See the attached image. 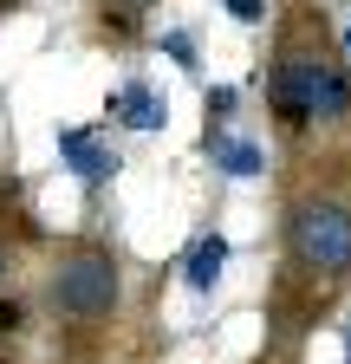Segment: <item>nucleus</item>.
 <instances>
[{
  "mask_svg": "<svg viewBox=\"0 0 351 364\" xmlns=\"http://www.w3.org/2000/svg\"><path fill=\"white\" fill-rule=\"evenodd\" d=\"M267 111L286 136L313 130H351V72L338 46L325 39V20L293 14L280 26V53L267 59Z\"/></svg>",
  "mask_w": 351,
  "mask_h": 364,
  "instance_id": "1",
  "label": "nucleus"
},
{
  "mask_svg": "<svg viewBox=\"0 0 351 364\" xmlns=\"http://www.w3.org/2000/svg\"><path fill=\"white\" fill-rule=\"evenodd\" d=\"M280 260H286V280H306L313 293H338L351 280V189H338V182L293 189L280 215Z\"/></svg>",
  "mask_w": 351,
  "mask_h": 364,
  "instance_id": "2",
  "label": "nucleus"
},
{
  "mask_svg": "<svg viewBox=\"0 0 351 364\" xmlns=\"http://www.w3.org/2000/svg\"><path fill=\"white\" fill-rule=\"evenodd\" d=\"M46 306L65 326H104L124 306V260L104 241H78L72 254H59V267L46 273Z\"/></svg>",
  "mask_w": 351,
  "mask_h": 364,
  "instance_id": "3",
  "label": "nucleus"
},
{
  "mask_svg": "<svg viewBox=\"0 0 351 364\" xmlns=\"http://www.w3.org/2000/svg\"><path fill=\"white\" fill-rule=\"evenodd\" d=\"M59 163L85 182V189H104V182H117V169H124V156L111 150V136L98 130V124H59Z\"/></svg>",
  "mask_w": 351,
  "mask_h": 364,
  "instance_id": "4",
  "label": "nucleus"
},
{
  "mask_svg": "<svg viewBox=\"0 0 351 364\" xmlns=\"http://www.w3.org/2000/svg\"><path fill=\"white\" fill-rule=\"evenodd\" d=\"M111 124L137 130V136H156V130L169 124V105L156 98V91H150L144 78H124V85L111 91Z\"/></svg>",
  "mask_w": 351,
  "mask_h": 364,
  "instance_id": "5",
  "label": "nucleus"
},
{
  "mask_svg": "<svg viewBox=\"0 0 351 364\" xmlns=\"http://www.w3.org/2000/svg\"><path fill=\"white\" fill-rule=\"evenodd\" d=\"M208 163H215V176H234V182L267 176V150H260L254 136H234V130H215L208 136Z\"/></svg>",
  "mask_w": 351,
  "mask_h": 364,
  "instance_id": "6",
  "label": "nucleus"
},
{
  "mask_svg": "<svg viewBox=\"0 0 351 364\" xmlns=\"http://www.w3.org/2000/svg\"><path fill=\"white\" fill-rule=\"evenodd\" d=\"M228 254H234V247H228V235H215V228H208V235H195V241H189V254H183L189 267H183V273H189V287H195L202 299L215 293V280H222Z\"/></svg>",
  "mask_w": 351,
  "mask_h": 364,
  "instance_id": "7",
  "label": "nucleus"
},
{
  "mask_svg": "<svg viewBox=\"0 0 351 364\" xmlns=\"http://www.w3.org/2000/svg\"><path fill=\"white\" fill-rule=\"evenodd\" d=\"M137 20H144V0H104L98 7V33H111V39H130Z\"/></svg>",
  "mask_w": 351,
  "mask_h": 364,
  "instance_id": "8",
  "label": "nucleus"
},
{
  "mask_svg": "<svg viewBox=\"0 0 351 364\" xmlns=\"http://www.w3.org/2000/svg\"><path fill=\"white\" fill-rule=\"evenodd\" d=\"M202 105H208V136H215V130H228V117H234V105H241V91H234V85H208Z\"/></svg>",
  "mask_w": 351,
  "mask_h": 364,
  "instance_id": "9",
  "label": "nucleus"
},
{
  "mask_svg": "<svg viewBox=\"0 0 351 364\" xmlns=\"http://www.w3.org/2000/svg\"><path fill=\"white\" fill-rule=\"evenodd\" d=\"M156 46H163V53L183 65V72H202V53H195V39H189L183 26H163V39H156Z\"/></svg>",
  "mask_w": 351,
  "mask_h": 364,
  "instance_id": "10",
  "label": "nucleus"
},
{
  "mask_svg": "<svg viewBox=\"0 0 351 364\" xmlns=\"http://www.w3.org/2000/svg\"><path fill=\"white\" fill-rule=\"evenodd\" d=\"M222 7H228L241 26H267V0H222Z\"/></svg>",
  "mask_w": 351,
  "mask_h": 364,
  "instance_id": "11",
  "label": "nucleus"
},
{
  "mask_svg": "<svg viewBox=\"0 0 351 364\" xmlns=\"http://www.w3.org/2000/svg\"><path fill=\"white\" fill-rule=\"evenodd\" d=\"M20 318H26L20 299H0V332H20Z\"/></svg>",
  "mask_w": 351,
  "mask_h": 364,
  "instance_id": "12",
  "label": "nucleus"
},
{
  "mask_svg": "<svg viewBox=\"0 0 351 364\" xmlns=\"http://www.w3.org/2000/svg\"><path fill=\"white\" fill-rule=\"evenodd\" d=\"M338 59H351V20H345V33H338Z\"/></svg>",
  "mask_w": 351,
  "mask_h": 364,
  "instance_id": "13",
  "label": "nucleus"
},
{
  "mask_svg": "<svg viewBox=\"0 0 351 364\" xmlns=\"http://www.w3.org/2000/svg\"><path fill=\"white\" fill-rule=\"evenodd\" d=\"M7 254H14V247H7V235H0V273H7V267H14V260H7Z\"/></svg>",
  "mask_w": 351,
  "mask_h": 364,
  "instance_id": "14",
  "label": "nucleus"
},
{
  "mask_svg": "<svg viewBox=\"0 0 351 364\" xmlns=\"http://www.w3.org/2000/svg\"><path fill=\"white\" fill-rule=\"evenodd\" d=\"M345 364H351V358H345Z\"/></svg>",
  "mask_w": 351,
  "mask_h": 364,
  "instance_id": "15",
  "label": "nucleus"
}]
</instances>
